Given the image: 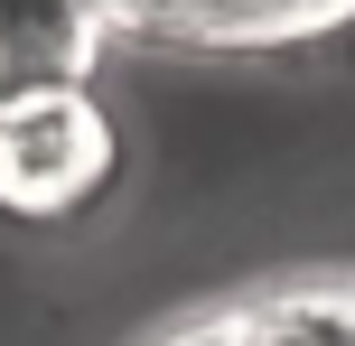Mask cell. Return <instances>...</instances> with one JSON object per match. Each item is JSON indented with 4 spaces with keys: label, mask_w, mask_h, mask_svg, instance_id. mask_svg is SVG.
<instances>
[{
    "label": "cell",
    "mask_w": 355,
    "mask_h": 346,
    "mask_svg": "<svg viewBox=\"0 0 355 346\" xmlns=\"http://www.w3.org/2000/svg\"><path fill=\"white\" fill-rule=\"evenodd\" d=\"M122 178V122L94 94V75L0 94V216L10 225H75Z\"/></svg>",
    "instance_id": "1"
},
{
    "label": "cell",
    "mask_w": 355,
    "mask_h": 346,
    "mask_svg": "<svg viewBox=\"0 0 355 346\" xmlns=\"http://www.w3.org/2000/svg\"><path fill=\"white\" fill-rule=\"evenodd\" d=\"M159 346H355V291H271V300L196 318Z\"/></svg>",
    "instance_id": "2"
}]
</instances>
